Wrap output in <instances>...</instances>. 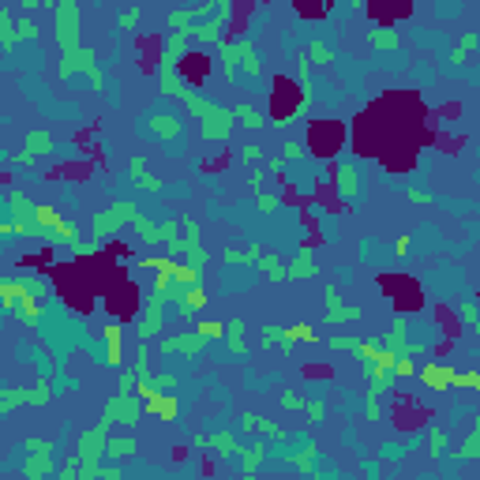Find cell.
Masks as SVG:
<instances>
[{
  "mask_svg": "<svg viewBox=\"0 0 480 480\" xmlns=\"http://www.w3.org/2000/svg\"><path fill=\"white\" fill-rule=\"evenodd\" d=\"M53 38L64 53L79 49V4L75 0H60L53 4Z\"/></svg>",
  "mask_w": 480,
  "mask_h": 480,
  "instance_id": "1",
  "label": "cell"
},
{
  "mask_svg": "<svg viewBox=\"0 0 480 480\" xmlns=\"http://www.w3.org/2000/svg\"><path fill=\"white\" fill-rule=\"evenodd\" d=\"M75 72L90 75L94 90H105V75L98 72V53H94V49H83V45H79L75 53H64V60H60V79H68V75H75Z\"/></svg>",
  "mask_w": 480,
  "mask_h": 480,
  "instance_id": "2",
  "label": "cell"
},
{
  "mask_svg": "<svg viewBox=\"0 0 480 480\" xmlns=\"http://www.w3.org/2000/svg\"><path fill=\"white\" fill-rule=\"evenodd\" d=\"M23 450H26L23 473L31 480H45L53 473V443H49V439H26Z\"/></svg>",
  "mask_w": 480,
  "mask_h": 480,
  "instance_id": "3",
  "label": "cell"
},
{
  "mask_svg": "<svg viewBox=\"0 0 480 480\" xmlns=\"http://www.w3.org/2000/svg\"><path fill=\"white\" fill-rule=\"evenodd\" d=\"M53 398V379L42 376L34 383V391H4L0 394V413H11L16 405H45Z\"/></svg>",
  "mask_w": 480,
  "mask_h": 480,
  "instance_id": "4",
  "label": "cell"
},
{
  "mask_svg": "<svg viewBox=\"0 0 480 480\" xmlns=\"http://www.w3.org/2000/svg\"><path fill=\"white\" fill-rule=\"evenodd\" d=\"M136 214H139V210H136V203H128V199H124V203H113L109 210H102V214L94 218V236L109 240L124 222H136Z\"/></svg>",
  "mask_w": 480,
  "mask_h": 480,
  "instance_id": "5",
  "label": "cell"
},
{
  "mask_svg": "<svg viewBox=\"0 0 480 480\" xmlns=\"http://www.w3.org/2000/svg\"><path fill=\"white\" fill-rule=\"evenodd\" d=\"M102 417L105 420H113V424H136L139 417H143V405L136 402V394H113L109 402H105V409H102Z\"/></svg>",
  "mask_w": 480,
  "mask_h": 480,
  "instance_id": "6",
  "label": "cell"
},
{
  "mask_svg": "<svg viewBox=\"0 0 480 480\" xmlns=\"http://www.w3.org/2000/svg\"><path fill=\"white\" fill-rule=\"evenodd\" d=\"M162 323H165V297H158V293H151L146 297V308L139 315V342H151L154 334H162Z\"/></svg>",
  "mask_w": 480,
  "mask_h": 480,
  "instance_id": "7",
  "label": "cell"
},
{
  "mask_svg": "<svg viewBox=\"0 0 480 480\" xmlns=\"http://www.w3.org/2000/svg\"><path fill=\"white\" fill-rule=\"evenodd\" d=\"M323 312H327V323L330 327H338V323H353V319H360V308H345L342 304V297H338V285L334 282H327V289H323Z\"/></svg>",
  "mask_w": 480,
  "mask_h": 480,
  "instance_id": "8",
  "label": "cell"
},
{
  "mask_svg": "<svg viewBox=\"0 0 480 480\" xmlns=\"http://www.w3.org/2000/svg\"><path fill=\"white\" fill-rule=\"evenodd\" d=\"M173 353L199 356V353H203V338H199V334H177V338H165V342H162V356H173Z\"/></svg>",
  "mask_w": 480,
  "mask_h": 480,
  "instance_id": "9",
  "label": "cell"
},
{
  "mask_svg": "<svg viewBox=\"0 0 480 480\" xmlns=\"http://www.w3.org/2000/svg\"><path fill=\"white\" fill-rule=\"evenodd\" d=\"M233 124H236L233 109H222L218 116L203 120V139H229L233 136Z\"/></svg>",
  "mask_w": 480,
  "mask_h": 480,
  "instance_id": "10",
  "label": "cell"
},
{
  "mask_svg": "<svg viewBox=\"0 0 480 480\" xmlns=\"http://www.w3.org/2000/svg\"><path fill=\"white\" fill-rule=\"evenodd\" d=\"M146 131H154L158 139H180V120L169 113H154L146 116Z\"/></svg>",
  "mask_w": 480,
  "mask_h": 480,
  "instance_id": "11",
  "label": "cell"
},
{
  "mask_svg": "<svg viewBox=\"0 0 480 480\" xmlns=\"http://www.w3.org/2000/svg\"><path fill=\"white\" fill-rule=\"evenodd\" d=\"M26 297V282H16V278H8L4 285H0V308L4 312H16Z\"/></svg>",
  "mask_w": 480,
  "mask_h": 480,
  "instance_id": "12",
  "label": "cell"
},
{
  "mask_svg": "<svg viewBox=\"0 0 480 480\" xmlns=\"http://www.w3.org/2000/svg\"><path fill=\"white\" fill-rule=\"evenodd\" d=\"M368 42H371V49L386 53V49H398V45H402V38H398L394 26H371V31H368Z\"/></svg>",
  "mask_w": 480,
  "mask_h": 480,
  "instance_id": "13",
  "label": "cell"
},
{
  "mask_svg": "<svg viewBox=\"0 0 480 480\" xmlns=\"http://www.w3.org/2000/svg\"><path fill=\"white\" fill-rule=\"evenodd\" d=\"M285 274L289 278H297V282H308V278H315L319 274V266L312 263V251H300L293 263H285Z\"/></svg>",
  "mask_w": 480,
  "mask_h": 480,
  "instance_id": "14",
  "label": "cell"
},
{
  "mask_svg": "<svg viewBox=\"0 0 480 480\" xmlns=\"http://www.w3.org/2000/svg\"><path fill=\"white\" fill-rule=\"evenodd\" d=\"M26 151H31L34 158H49L53 151H57V139H53L49 131H26Z\"/></svg>",
  "mask_w": 480,
  "mask_h": 480,
  "instance_id": "15",
  "label": "cell"
},
{
  "mask_svg": "<svg viewBox=\"0 0 480 480\" xmlns=\"http://www.w3.org/2000/svg\"><path fill=\"white\" fill-rule=\"evenodd\" d=\"M203 308H207V293H203V285L180 293V300H177V312H180V315H192V312H203Z\"/></svg>",
  "mask_w": 480,
  "mask_h": 480,
  "instance_id": "16",
  "label": "cell"
},
{
  "mask_svg": "<svg viewBox=\"0 0 480 480\" xmlns=\"http://www.w3.org/2000/svg\"><path fill=\"white\" fill-rule=\"evenodd\" d=\"M297 342H312L315 345V342H323V338H319L308 323H293V327H285V334H282V349H293Z\"/></svg>",
  "mask_w": 480,
  "mask_h": 480,
  "instance_id": "17",
  "label": "cell"
},
{
  "mask_svg": "<svg viewBox=\"0 0 480 480\" xmlns=\"http://www.w3.org/2000/svg\"><path fill=\"white\" fill-rule=\"evenodd\" d=\"M210 450H222V454H229V458L244 454V447H240V439L233 432H214L210 435Z\"/></svg>",
  "mask_w": 480,
  "mask_h": 480,
  "instance_id": "18",
  "label": "cell"
},
{
  "mask_svg": "<svg viewBox=\"0 0 480 480\" xmlns=\"http://www.w3.org/2000/svg\"><path fill=\"white\" fill-rule=\"evenodd\" d=\"M225 327H229V334H225V338H229V353L233 356H248V342H244V319H229V323H225Z\"/></svg>",
  "mask_w": 480,
  "mask_h": 480,
  "instance_id": "19",
  "label": "cell"
},
{
  "mask_svg": "<svg viewBox=\"0 0 480 480\" xmlns=\"http://www.w3.org/2000/svg\"><path fill=\"white\" fill-rule=\"evenodd\" d=\"M136 439H131V435H113L109 439V443H105V454H109L113 462H120V458H131V454H136Z\"/></svg>",
  "mask_w": 480,
  "mask_h": 480,
  "instance_id": "20",
  "label": "cell"
},
{
  "mask_svg": "<svg viewBox=\"0 0 480 480\" xmlns=\"http://www.w3.org/2000/svg\"><path fill=\"white\" fill-rule=\"evenodd\" d=\"M266 458V443H251L244 447V454H240V462H244V476L240 480H256V465Z\"/></svg>",
  "mask_w": 480,
  "mask_h": 480,
  "instance_id": "21",
  "label": "cell"
},
{
  "mask_svg": "<svg viewBox=\"0 0 480 480\" xmlns=\"http://www.w3.org/2000/svg\"><path fill=\"white\" fill-rule=\"evenodd\" d=\"M8 214L16 218V222H34V207H31V199H26L23 192H8Z\"/></svg>",
  "mask_w": 480,
  "mask_h": 480,
  "instance_id": "22",
  "label": "cell"
},
{
  "mask_svg": "<svg viewBox=\"0 0 480 480\" xmlns=\"http://www.w3.org/2000/svg\"><path fill=\"white\" fill-rule=\"evenodd\" d=\"M236 64H244L240 60V45L236 42H222V68H225V79H229V83H236Z\"/></svg>",
  "mask_w": 480,
  "mask_h": 480,
  "instance_id": "23",
  "label": "cell"
},
{
  "mask_svg": "<svg viewBox=\"0 0 480 480\" xmlns=\"http://www.w3.org/2000/svg\"><path fill=\"white\" fill-rule=\"evenodd\" d=\"M334 177H338L334 188H338L345 199H353V195H356V188H360V184H356V169H353V165H342V169H334Z\"/></svg>",
  "mask_w": 480,
  "mask_h": 480,
  "instance_id": "24",
  "label": "cell"
},
{
  "mask_svg": "<svg viewBox=\"0 0 480 480\" xmlns=\"http://www.w3.org/2000/svg\"><path fill=\"white\" fill-rule=\"evenodd\" d=\"M225 263H229V266H236V263H259L263 259V248L259 244H248L244 251H236V248H229V251H225V256H222Z\"/></svg>",
  "mask_w": 480,
  "mask_h": 480,
  "instance_id": "25",
  "label": "cell"
},
{
  "mask_svg": "<svg viewBox=\"0 0 480 480\" xmlns=\"http://www.w3.org/2000/svg\"><path fill=\"white\" fill-rule=\"evenodd\" d=\"M184 102H188V109H192L195 116H203V120H210V116H218V113H222V105H214V102H207V98H199V94H195V90H192V94H188V98H184Z\"/></svg>",
  "mask_w": 480,
  "mask_h": 480,
  "instance_id": "26",
  "label": "cell"
},
{
  "mask_svg": "<svg viewBox=\"0 0 480 480\" xmlns=\"http://www.w3.org/2000/svg\"><path fill=\"white\" fill-rule=\"evenodd\" d=\"M259 271H263L266 278H271V282H285V278H289V274H285V263L278 259L274 251H271V256H263V259H259Z\"/></svg>",
  "mask_w": 480,
  "mask_h": 480,
  "instance_id": "27",
  "label": "cell"
},
{
  "mask_svg": "<svg viewBox=\"0 0 480 480\" xmlns=\"http://www.w3.org/2000/svg\"><path fill=\"white\" fill-rule=\"evenodd\" d=\"M195 334L203 338V342H218V338H225V334H229V327H225V323H218V319H203V323L195 327Z\"/></svg>",
  "mask_w": 480,
  "mask_h": 480,
  "instance_id": "28",
  "label": "cell"
},
{
  "mask_svg": "<svg viewBox=\"0 0 480 480\" xmlns=\"http://www.w3.org/2000/svg\"><path fill=\"white\" fill-rule=\"evenodd\" d=\"M16 45V19H11L8 8H0V49Z\"/></svg>",
  "mask_w": 480,
  "mask_h": 480,
  "instance_id": "29",
  "label": "cell"
},
{
  "mask_svg": "<svg viewBox=\"0 0 480 480\" xmlns=\"http://www.w3.org/2000/svg\"><path fill=\"white\" fill-rule=\"evenodd\" d=\"M131 225H136V229H139V236H143V244H162V236H158V225L151 222V218H146V214H136V222H131Z\"/></svg>",
  "mask_w": 480,
  "mask_h": 480,
  "instance_id": "30",
  "label": "cell"
},
{
  "mask_svg": "<svg viewBox=\"0 0 480 480\" xmlns=\"http://www.w3.org/2000/svg\"><path fill=\"white\" fill-rule=\"evenodd\" d=\"M240 60H244V72L248 75H259V53H256V45L251 42H244V38H240Z\"/></svg>",
  "mask_w": 480,
  "mask_h": 480,
  "instance_id": "31",
  "label": "cell"
},
{
  "mask_svg": "<svg viewBox=\"0 0 480 480\" xmlns=\"http://www.w3.org/2000/svg\"><path fill=\"white\" fill-rule=\"evenodd\" d=\"M233 116L240 120V124H244V128H251V131H259L263 124H266V120L256 113V109H251V105H236V109H233Z\"/></svg>",
  "mask_w": 480,
  "mask_h": 480,
  "instance_id": "32",
  "label": "cell"
},
{
  "mask_svg": "<svg viewBox=\"0 0 480 480\" xmlns=\"http://www.w3.org/2000/svg\"><path fill=\"white\" fill-rule=\"evenodd\" d=\"M304 57H312V64H330V60H334V53H330V45L323 42V38H315Z\"/></svg>",
  "mask_w": 480,
  "mask_h": 480,
  "instance_id": "33",
  "label": "cell"
},
{
  "mask_svg": "<svg viewBox=\"0 0 480 480\" xmlns=\"http://www.w3.org/2000/svg\"><path fill=\"white\" fill-rule=\"evenodd\" d=\"M146 413H158V417H173V413H177V402H173V398H165V394H158V398H151V402H146Z\"/></svg>",
  "mask_w": 480,
  "mask_h": 480,
  "instance_id": "34",
  "label": "cell"
},
{
  "mask_svg": "<svg viewBox=\"0 0 480 480\" xmlns=\"http://www.w3.org/2000/svg\"><path fill=\"white\" fill-rule=\"evenodd\" d=\"M424 379H428L432 386H450V383H454V371H447V368L432 364V368H424Z\"/></svg>",
  "mask_w": 480,
  "mask_h": 480,
  "instance_id": "35",
  "label": "cell"
},
{
  "mask_svg": "<svg viewBox=\"0 0 480 480\" xmlns=\"http://www.w3.org/2000/svg\"><path fill=\"white\" fill-rule=\"evenodd\" d=\"M435 315H439V323H443V334H447V338H458V334H462V327H458V315H454V312L435 308Z\"/></svg>",
  "mask_w": 480,
  "mask_h": 480,
  "instance_id": "36",
  "label": "cell"
},
{
  "mask_svg": "<svg viewBox=\"0 0 480 480\" xmlns=\"http://www.w3.org/2000/svg\"><path fill=\"white\" fill-rule=\"evenodd\" d=\"M116 23L124 26V31H136V26L143 23V8H139V4H136V8H124V11L116 16Z\"/></svg>",
  "mask_w": 480,
  "mask_h": 480,
  "instance_id": "37",
  "label": "cell"
},
{
  "mask_svg": "<svg viewBox=\"0 0 480 480\" xmlns=\"http://www.w3.org/2000/svg\"><path fill=\"white\" fill-rule=\"evenodd\" d=\"M428 447H432V450H428L432 458H443V454H447V432H443V428H432Z\"/></svg>",
  "mask_w": 480,
  "mask_h": 480,
  "instance_id": "38",
  "label": "cell"
},
{
  "mask_svg": "<svg viewBox=\"0 0 480 480\" xmlns=\"http://www.w3.org/2000/svg\"><path fill=\"white\" fill-rule=\"evenodd\" d=\"M458 319H462V323H465V327L473 330V327L480 323V315H476V304H473V300H465L462 308H458Z\"/></svg>",
  "mask_w": 480,
  "mask_h": 480,
  "instance_id": "39",
  "label": "cell"
},
{
  "mask_svg": "<svg viewBox=\"0 0 480 480\" xmlns=\"http://www.w3.org/2000/svg\"><path fill=\"white\" fill-rule=\"evenodd\" d=\"M304 151H308V146H304V143L289 139V143L282 146V162H297V158H304Z\"/></svg>",
  "mask_w": 480,
  "mask_h": 480,
  "instance_id": "40",
  "label": "cell"
},
{
  "mask_svg": "<svg viewBox=\"0 0 480 480\" xmlns=\"http://www.w3.org/2000/svg\"><path fill=\"white\" fill-rule=\"evenodd\" d=\"M256 203H259L263 214H274V210L282 207V195H266V192H259V195H256Z\"/></svg>",
  "mask_w": 480,
  "mask_h": 480,
  "instance_id": "41",
  "label": "cell"
},
{
  "mask_svg": "<svg viewBox=\"0 0 480 480\" xmlns=\"http://www.w3.org/2000/svg\"><path fill=\"white\" fill-rule=\"evenodd\" d=\"M177 229H180L177 218H169V222L158 225V236H162V244H173V240H177Z\"/></svg>",
  "mask_w": 480,
  "mask_h": 480,
  "instance_id": "42",
  "label": "cell"
},
{
  "mask_svg": "<svg viewBox=\"0 0 480 480\" xmlns=\"http://www.w3.org/2000/svg\"><path fill=\"white\" fill-rule=\"evenodd\" d=\"M19 38H31V42H34V38H38V23L34 19H19L16 23V42H19Z\"/></svg>",
  "mask_w": 480,
  "mask_h": 480,
  "instance_id": "43",
  "label": "cell"
},
{
  "mask_svg": "<svg viewBox=\"0 0 480 480\" xmlns=\"http://www.w3.org/2000/svg\"><path fill=\"white\" fill-rule=\"evenodd\" d=\"M473 45H476V34H465V38H462V45L454 49V57H450V64H462V60H465V53H469Z\"/></svg>",
  "mask_w": 480,
  "mask_h": 480,
  "instance_id": "44",
  "label": "cell"
},
{
  "mask_svg": "<svg viewBox=\"0 0 480 480\" xmlns=\"http://www.w3.org/2000/svg\"><path fill=\"white\" fill-rule=\"evenodd\" d=\"M282 334H285V327H274V323H266L263 327V345H282Z\"/></svg>",
  "mask_w": 480,
  "mask_h": 480,
  "instance_id": "45",
  "label": "cell"
},
{
  "mask_svg": "<svg viewBox=\"0 0 480 480\" xmlns=\"http://www.w3.org/2000/svg\"><path fill=\"white\" fill-rule=\"evenodd\" d=\"M8 165H23V169H34V165H38V158H34L31 151H19V154H11V158H8Z\"/></svg>",
  "mask_w": 480,
  "mask_h": 480,
  "instance_id": "46",
  "label": "cell"
},
{
  "mask_svg": "<svg viewBox=\"0 0 480 480\" xmlns=\"http://www.w3.org/2000/svg\"><path fill=\"white\" fill-rule=\"evenodd\" d=\"M57 480H79V454H72L68 462H64V469H60Z\"/></svg>",
  "mask_w": 480,
  "mask_h": 480,
  "instance_id": "47",
  "label": "cell"
},
{
  "mask_svg": "<svg viewBox=\"0 0 480 480\" xmlns=\"http://www.w3.org/2000/svg\"><path fill=\"white\" fill-rule=\"evenodd\" d=\"M128 173H131V180H136V184L146 177V162H143V154H136V158L128 162Z\"/></svg>",
  "mask_w": 480,
  "mask_h": 480,
  "instance_id": "48",
  "label": "cell"
},
{
  "mask_svg": "<svg viewBox=\"0 0 480 480\" xmlns=\"http://www.w3.org/2000/svg\"><path fill=\"white\" fill-rule=\"evenodd\" d=\"M304 409H308V417H312V424H323V398H315V402H308V405H304Z\"/></svg>",
  "mask_w": 480,
  "mask_h": 480,
  "instance_id": "49",
  "label": "cell"
},
{
  "mask_svg": "<svg viewBox=\"0 0 480 480\" xmlns=\"http://www.w3.org/2000/svg\"><path fill=\"white\" fill-rule=\"evenodd\" d=\"M240 432H244V435L259 432V417H256V413H244V417H240Z\"/></svg>",
  "mask_w": 480,
  "mask_h": 480,
  "instance_id": "50",
  "label": "cell"
},
{
  "mask_svg": "<svg viewBox=\"0 0 480 480\" xmlns=\"http://www.w3.org/2000/svg\"><path fill=\"white\" fill-rule=\"evenodd\" d=\"M263 184H266V169H251L248 188H251V192H263Z\"/></svg>",
  "mask_w": 480,
  "mask_h": 480,
  "instance_id": "51",
  "label": "cell"
},
{
  "mask_svg": "<svg viewBox=\"0 0 480 480\" xmlns=\"http://www.w3.org/2000/svg\"><path fill=\"white\" fill-rule=\"evenodd\" d=\"M240 158H244V162H259V158H263V146H256V143L240 146Z\"/></svg>",
  "mask_w": 480,
  "mask_h": 480,
  "instance_id": "52",
  "label": "cell"
},
{
  "mask_svg": "<svg viewBox=\"0 0 480 480\" xmlns=\"http://www.w3.org/2000/svg\"><path fill=\"white\" fill-rule=\"evenodd\" d=\"M413 371H417V368H413V360H405V356H402V360H398V368H394V379H409Z\"/></svg>",
  "mask_w": 480,
  "mask_h": 480,
  "instance_id": "53",
  "label": "cell"
},
{
  "mask_svg": "<svg viewBox=\"0 0 480 480\" xmlns=\"http://www.w3.org/2000/svg\"><path fill=\"white\" fill-rule=\"evenodd\" d=\"M282 405H285V409H304L308 402H304V398H297L293 391H285V394H282Z\"/></svg>",
  "mask_w": 480,
  "mask_h": 480,
  "instance_id": "54",
  "label": "cell"
},
{
  "mask_svg": "<svg viewBox=\"0 0 480 480\" xmlns=\"http://www.w3.org/2000/svg\"><path fill=\"white\" fill-rule=\"evenodd\" d=\"M259 432H263V435H271V439H282V435H285V432L278 428V424H271V420H259Z\"/></svg>",
  "mask_w": 480,
  "mask_h": 480,
  "instance_id": "55",
  "label": "cell"
},
{
  "mask_svg": "<svg viewBox=\"0 0 480 480\" xmlns=\"http://www.w3.org/2000/svg\"><path fill=\"white\" fill-rule=\"evenodd\" d=\"M465 447H480V413L473 420V432H469V439H465Z\"/></svg>",
  "mask_w": 480,
  "mask_h": 480,
  "instance_id": "56",
  "label": "cell"
},
{
  "mask_svg": "<svg viewBox=\"0 0 480 480\" xmlns=\"http://www.w3.org/2000/svg\"><path fill=\"white\" fill-rule=\"evenodd\" d=\"M409 240H413V236H398V244H394V256H398V259L409 256Z\"/></svg>",
  "mask_w": 480,
  "mask_h": 480,
  "instance_id": "57",
  "label": "cell"
},
{
  "mask_svg": "<svg viewBox=\"0 0 480 480\" xmlns=\"http://www.w3.org/2000/svg\"><path fill=\"white\" fill-rule=\"evenodd\" d=\"M102 480H120V469L116 465H102Z\"/></svg>",
  "mask_w": 480,
  "mask_h": 480,
  "instance_id": "58",
  "label": "cell"
},
{
  "mask_svg": "<svg viewBox=\"0 0 480 480\" xmlns=\"http://www.w3.org/2000/svg\"><path fill=\"white\" fill-rule=\"evenodd\" d=\"M413 203H432V195H424V192H409Z\"/></svg>",
  "mask_w": 480,
  "mask_h": 480,
  "instance_id": "59",
  "label": "cell"
},
{
  "mask_svg": "<svg viewBox=\"0 0 480 480\" xmlns=\"http://www.w3.org/2000/svg\"><path fill=\"white\" fill-rule=\"evenodd\" d=\"M473 334H480V323H476V327H473Z\"/></svg>",
  "mask_w": 480,
  "mask_h": 480,
  "instance_id": "60",
  "label": "cell"
}]
</instances>
